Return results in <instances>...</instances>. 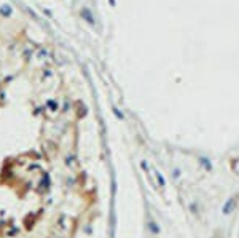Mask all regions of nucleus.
I'll list each match as a JSON object with an SVG mask.
<instances>
[{
	"mask_svg": "<svg viewBox=\"0 0 239 238\" xmlns=\"http://www.w3.org/2000/svg\"><path fill=\"white\" fill-rule=\"evenodd\" d=\"M234 205H236V200H234V198H231L230 202L223 206V212H225V214H228V212L233 209V206H234Z\"/></svg>",
	"mask_w": 239,
	"mask_h": 238,
	"instance_id": "nucleus-1",
	"label": "nucleus"
},
{
	"mask_svg": "<svg viewBox=\"0 0 239 238\" xmlns=\"http://www.w3.org/2000/svg\"><path fill=\"white\" fill-rule=\"evenodd\" d=\"M233 170H234L237 174H239V160L237 161H234V163H233Z\"/></svg>",
	"mask_w": 239,
	"mask_h": 238,
	"instance_id": "nucleus-2",
	"label": "nucleus"
}]
</instances>
